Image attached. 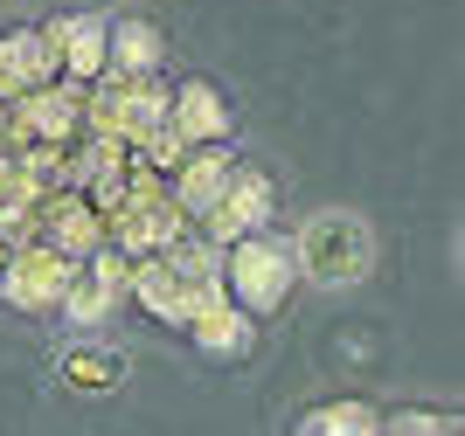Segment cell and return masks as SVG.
<instances>
[{"label": "cell", "instance_id": "obj_8", "mask_svg": "<svg viewBox=\"0 0 465 436\" xmlns=\"http://www.w3.org/2000/svg\"><path fill=\"white\" fill-rule=\"evenodd\" d=\"M125 277H133V264L118 257V249H97V257H84L77 270H70V285H63V319L70 325H84L91 333L97 319H112L118 312V298H125Z\"/></svg>", "mask_w": 465, "mask_h": 436}, {"label": "cell", "instance_id": "obj_14", "mask_svg": "<svg viewBox=\"0 0 465 436\" xmlns=\"http://www.w3.org/2000/svg\"><path fill=\"white\" fill-rule=\"evenodd\" d=\"M125 298H133L146 319L181 325V312H188V277H181L167 257H146V264H133V277H125Z\"/></svg>", "mask_w": 465, "mask_h": 436}, {"label": "cell", "instance_id": "obj_17", "mask_svg": "<svg viewBox=\"0 0 465 436\" xmlns=\"http://www.w3.org/2000/svg\"><path fill=\"white\" fill-rule=\"evenodd\" d=\"M7 249H15V243H7V228H0V264H7Z\"/></svg>", "mask_w": 465, "mask_h": 436}, {"label": "cell", "instance_id": "obj_4", "mask_svg": "<svg viewBox=\"0 0 465 436\" xmlns=\"http://www.w3.org/2000/svg\"><path fill=\"white\" fill-rule=\"evenodd\" d=\"M70 257H56L49 243H15L7 264H0V291L15 312H56L63 305V285H70Z\"/></svg>", "mask_w": 465, "mask_h": 436}, {"label": "cell", "instance_id": "obj_7", "mask_svg": "<svg viewBox=\"0 0 465 436\" xmlns=\"http://www.w3.org/2000/svg\"><path fill=\"white\" fill-rule=\"evenodd\" d=\"M230 97L215 91L209 76H188V83H174V97H167V132L181 139V152H209V146H230Z\"/></svg>", "mask_w": 465, "mask_h": 436}, {"label": "cell", "instance_id": "obj_10", "mask_svg": "<svg viewBox=\"0 0 465 436\" xmlns=\"http://www.w3.org/2000/svg\"><path fill=\"white\" fill-rule=\"evenodd\" d=\"M42 83H56V56H49L42 28H7L0 35V104H21Z\"/></svg>", "mask_w": 465, "mask_h": 436}, {"label": "cell", "instance_id": "obj_3", "mask_svg": "<svg viewBox=\"0 0 465 436\" xmlns=\"http://www.w3.org/2000/svg\"><path fill=\"white\" fill-rule=\"evenodd\" d=\"M278 215V188H272V173H257V167H230V180H223V194H215V208L202 215V236H209L215 249H230L243 243V236H264Z\"/></svg>", "mask_w": 465, "mask_h": 436}, {"label": "cell", "instance_id": "obj_11", "mask_svg": "<svg viewBox=\"0 0 465 436\" xmlns=\"http://www.w3.org/2000/svg\"><path fill=\"white\" fill-rule=\"evenodd\" d=\"M167 63V35L146 15H118L104 35V76H160Z\"/></svg>", "mask_w": 465, "mask_h": 436}, {"label": "cell", "instance_id": "obj_12", "mask_svg": "<svg viewBox=\"0 0 465 436\" xmlns=\"http://www.w3.org/2000/svg\"><path fill=\"white\" fill-rule=\"evenodd\" d=\"M230 152L223 146H209V152H188L174 167V180H167V194H174V208L188 215V222H202V215L215 208V194H223V180H230Z\"/></svg>", "mask_w": 465, "mask_h": 436}, {"label": "cell", "instance_id": "obj_1", "mask_svg": "<svg viewBox=\"0 0 465 436\" xmlns=\"http://www.w3.org/2000/svg\"><path fill=\"white\" fill-rule=\"evenodd\" d=\"M285 249H292V270H299L306 285H320V291H348V285H361V277L375 270V228L354 208L306 215Z\"/></svg>", "mask_w": 465, "mask_h": 436}, {"label": "cell", "instance_id": "obj_15", "mask_svg": "<svg viewBox=\"0 0 465 436\" xmlns=\"http://www.w3.org/2000/svg\"><path fill=\"white\" fill-rule=\"evenodd\" d=\"M292 436H382V409L369 395H333V402H312L292 422Z\"/></svg>", "mask_w": 465, "mask_h": 436}, {"label": "cell", "instance_id": "obj_6", "mask_svg": "<svg viewBox=\"0 0 465 436\" xmlns=\"http://www.w3.org/2000/svg\"><path fill=\"white\" fill-rule=\"evenodd\" d=\"M35 243H49L56 257L84 264V257H97V249H104V222H97V208L84 201L77 188H49V194L35 201Z\"/></svg>", "mask_w": 465, "mask_h": 436}, {"label": "cell", "instance_id": "obj_16", "mask_svg": "<svg viewBox=\"0 0 465 436\" xmlns=\"http://www.w3.org/2000/svg\"><path fill=\"white\" fill-rule=\"evenodd\" d=\"M382 436H459V416H445V409H396V416H382Z\"/></svg>", "mask_w": 465, "mask_h": 436}, {"label": "cell", "instance_id": "obj_18", "mask_svg": "<svg viewBox=\"0 0 465 436\" xmlns=\"http://www.w3.org/2000/svg\"><path fill=\"white\" fill-rule=\"evenodd\" d=\"M0 146H7V104H0Z\"/></svg>", "mask_w": 465, "mask_h": 436}, {"label": "cell", "instance_id": "obj_2", "mask_svg": "<svg viewBox=\"0 0 465 436\" xmlns=\"http://www.w3.org/2000/svg\"><path fill=\"white\" fill-rule=\"evenodd\" d=\"M299 285V270H292V249L278 243L272 228L264 236H243V243L223 249V291H230L236 312H278Z\"/></svg>", "mask_w": 465, "mask_h": 436}, {"label": "cell", "instance_id": "obj_9", "mask_svg": "<svg viewBox=\"0 0 465 436\" xmlns=\"http://www.w3.org/2000/svg\"><path fill=\"white\" fill-rule=\"evenodd\" d=\"M104 35H112V15H97V7L63 15V21H49V28H42V42H49V56H56V76H63V83L91 91L97 76H104Z\"/></svg>", "mask_w": 465, "mask_h": 436}, {"label": "cell", "instance_id": "obj_5", "mask_svg": "<svg viewBox=\"0 0 465 436\" xmlns=\"http://www.w3.org/2000/svg\"><path fill=\"white\" fill-rule=\"evenodd\" d=\"M181 333H188L202 354H251V340H257L251 312H236V305H230L223 277H209V285H188V312H181Z\"/></svg>", "mask_w": 465, "mask_h": 436}, {"label": "cell", "instance_id": "obj_13", "mask_svg": "<svg viewBox=\"0 0 465 436\" xmlns=\"http://www.w3.org/2000/svg\"><path fill=\"white\" fill-rule=\"evenodd\" d=\"M56 381L77 395H112V388H125V354L104 340H77L56 354Z\"/></svg>", "mask_w": 465, "mask_h": 436}]
</instances>
